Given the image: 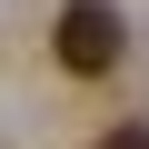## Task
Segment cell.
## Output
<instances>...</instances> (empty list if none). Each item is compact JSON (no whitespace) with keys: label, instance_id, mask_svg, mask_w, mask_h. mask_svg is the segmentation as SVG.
<instances>
[{"label":"cell","instance_id":"7a4b0ae2","mask_svg":"<svg viewBox=\"0 0 149 149\" xmlns=\"http://www.w3.org/2000/svg\"><path fill=\"white\" fill-rule=\"evenodd\" d=\"M100 149H149V119H119V129H109Z\"/></svg>","mask_w":149,"mask_h":149},{"label":"cell","instance_id":"6da1fadb","mask_svg":"<svg viewBox=\"0 0 149 149\" xmlns=\"http://www.w3.org/2000/svg\"><path fill=\"white\" fill-rule=\"evenodd\" d=\"M119 10L109 0H60V20H50V50H60V70H80V80H100V70H119Z\"/></svg>","mask_w":149,"mask_h":149}]
</instances>
